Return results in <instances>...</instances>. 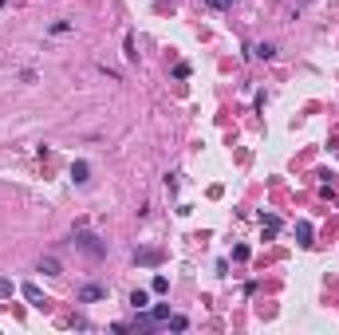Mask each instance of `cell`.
Wrapping results in <instances>:
<instances>
[{
	"label": "cell",
	"mask_w": 339,
	"mask_h": 335,
	"mask_svg": "<svg viewBox=\"0 0 339 335\" xmlns=\"http://www.w3.org/2000/svg\"><path fill=\"white\" fill-rule=\"evenodd\" d=\"M256 56H260V59H272V56H276V48H272V44H260V48H256Z\"/></svg>",
	"instance_id": "12"
},
{
	"label": "cell",
	"mask_w": 339,
	"mask_h": 335,
	"mask_svg": "<svg viewBox=\"0 0 339 335\" xmlns=\"http://www.w3.org/2000/svg\"><path fill=\"white\" fill-rule=\"evenodd\" d=\"M205 4H209V8H217V12H221V8H229V4H233V0H205Z\"/></svg>",
	"instance_id": "13"
},
{
	"label": "cell",
	"mask_w": 339,
	"mask_h": 335,
	"mask_svg": "<svg viewBox=\"0 0 339 335\" xmlns=\"http://www.w3.org/2000/svg\"><path fill=\"white\" fill-rule=\"evenodd\" d=\"M103 296H107L103 284H87V288L79 292V304H95V300H103Z\"/></svg>",
	"instance_id": "2"
},
{
	"label": "cell",
	"mask_w": 339,
	"mask_h": 335,
	"mask_svg": "<svg viewBox=\"0 0 339 335\" xmlns=\"http://www.w3.org/2000/svg\"><path fill=\"white\" fill-rule=\"evenodd\" d=\"M170 328H173V332H185L189 320H185V316H170Z\"/></svg>",
	"instance_id": "11"
},
{
	"label": "cell",
	"mask_w": 339,
	"mask_h": 335,
	"mask_svg": "<svg viewBox=\"0 0 339 335\" xmlns=\"http://www.w3.org/2000/svg\"><path fill=\"white\" fill-rule=\"evenodd\" d=\"M0 292H4V296H12V280H0Z\"/></svg>",
	"instance_id": "14"
},
{
	"label": "cell",
	"mask_w": 339,
	"mask_h": 335,
	"mask_svg": "<svg viewBox=\"0 0 339 335\" xmlns=\"http://www.w3.org/2000/svg\"><path fill=\"white\" fill-rule=\"evenodd\" d=\"M40 272H48V276H59V260H56V256H44V260H40Z\"/></svg>",
	"instance_id": "8"
},
{
	"label": "cell",
	"mask_w": 339,
	"mask_h": 335,
	"mask_svg": "<svg viewBox=\"0 0 339 335\" xmlns=\"http://www.w3.org/2000/svg\"><path fill=\"white\" fill-rule=\"evenodd\" d=\"M75 245H79L83 252H91V256H107V245H99V237H91V233H79Z\"/></svg>",
	"instance_id": "1"
},
{
	"label": "cell",
	"mask_w": 339,
	"mask_h": 335,
	"mask_svg": "<svg viewBox=\"0 0 339 335\" xmlns=\"http://www.w3.org/2000/svg\"><path fill=\"white\" fill-rule=\"evenodd\" d=\"M71 177H75L79 185H83V181H91V166H87V162H75V166H71Z\"/></svg>",
	"instance_id": "4"
},
{
	"label": "cell",
	"mask_w": 339,
	"mask_h": 335,
	"mask_svg": "<svg viewBox=\"0 0 339 335\" xmlns=\"http://www.w3.org/2000/svg\"><path fill=\"white\" fill-rule=\"evenodd\" d=\"M130 304H134V308L142 312V308L150 304V292H142V288H134V292H130Z\"/></svg>",
	"instance_id": "7"
},
{
	"label": "cell",
	"mask_w": 339,
	"mask_h": 335,
	"mask_svg": "<svg viewBox=\"0 0 339 335\" xmlns=\"http://www.w3.org/2000/svg\"><path fill=\"white\" fill-rule=\"evenodd\" d=\"M162 260V252H154V249H146V252H138V264H158Z\"/></svg>",
	"instance_id": "10"
},
{
	"label": "cell",
	"mask_w": 339,
	"mask_h": 335,
	"mask_svg": "<svg viewBox=\"0 0 339 335\" xmlns=\"http://www.w3.org/2000/svg\"><path fill=\"white\" fill-rule=\"evenodd\" d=\"M150 292H154V296H166V292H170V280H166V276H154Z\"/></svg>",
	"instance_id": "9"
},
{
	"label": "cell",
	"mask_w": 339,
	"mask_h": 335,
	"mask_svg": "<svg viewBox=\"0 0 339 335\" xmlns=\"http://www.w3.org/2000/svg\"><path fill=\"white\" fill-rule=\"evenodd\" d=\"M20 292H24V300H32L36 308H44V296H40V288H36V284H24Z\"/></svg>",
	"instance_id": "5"
},
{
	"label": "cell",
	"mask_w": 339,
	"mask_h": 335,
	"mask_svg": "<svg viewBox=\"0 0 339 335\" xmlns=\"http://www.w3.org/2000/svg\"><path fill=\"white\" fill-rule=\"evenodd\" d=\"M260 221H264V241H268V237H272V233L280 229V217H276V213H264Z\"/></svg>",
	"instance_id": "6"
},
{
	"label": "cell",
	"mask_w": 339,
	"mask_h": 335,
	"mask_svg": "<svg viewBox=\"0 0 339 335\" xmlns=\"http://www.w3.org/2000/svg\"><path fill=\"white\" fill-rule=\"evenodd\" d=\"M296 241H300L304 249L312 245V225H308V221H296Z\"/></svg>",
	"instance_id": "3"
}]
</instances>
